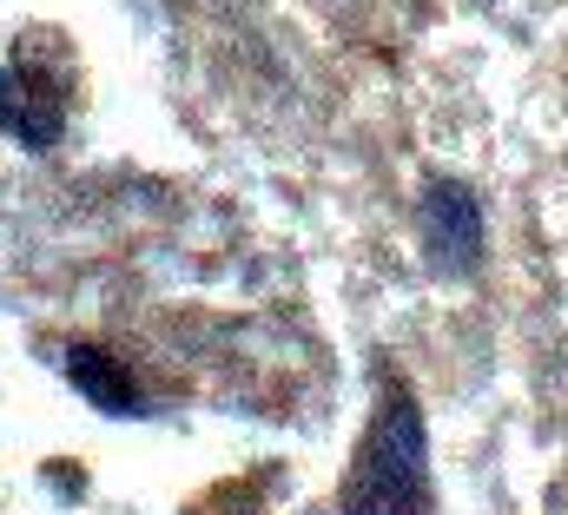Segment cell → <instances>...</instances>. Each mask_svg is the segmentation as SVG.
I'll use <instances>...</instances> for the list:
<instances>
[{
    "mask_svg": "<svg viewBox=\"0 0 568 515\" xmlns=\"http://www.w3.org/2000/svg\"><path fill=\"white\" fill-rule=\"evenodd\" d=\"M67 384L80 390L93 410H106V416H152V396L106 344H73L67 351Z\"/></svg>",
    "mask_w": 568,
    "mask_h": 515,
    "instance_id": "277c9868",
    "label": "cell"
},
{
    "mask_svg": "<svg viewBox=\"0 0 568 515\" xmlns=\"http://www.w3.org/2000/svg\"><path fill=\"white\" fill-rule=\"evenodd\" d=\"M417 225H424V252L443 277H469L483 264V199L463 179H429L417 199Z\"/></svg>",
    "mask_w": 568,
    "mask_h": 515,
    "instance_id": "3957f363",
    "label": "cell"
},
{
    "mask_svg": "<svg viewBox=\"0 0 568 515\" xmlns=\"http://www.w3.org/2000/svg\"><path fill=\"white\" fill-rule=\"evenodd\" d=\"M67 107H73V53L60 47V33L40 27L0 67V132L20 139L27 152H47L67 132Z\"/></svg>",
    "mask_w": 568,
    "mask_h": 515,
    "instance_id": "7a4b0ae2",
    "label": "cell"
},
{
    "mask_svg": "<svg viewBox=\"0 0 568 515\" xmlns=\"http://www.w3.org/2000/svg\"><path fill=\"white\" fill-rule=\"evenodd\" d=\"M337 515H436L429 496V423L417 390L384 371L371 430L351 456V476L337 489Z\"/></svg>",
    "mask_w": 568,
    "mask_h": 515,
    "instance_id": "6da1fadb",
    "label": "cell"
}]
</instances>
